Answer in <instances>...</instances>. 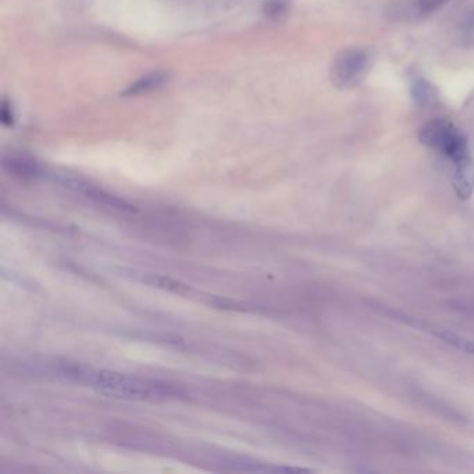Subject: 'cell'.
<instances>
[{"instance_id":"1","label":"cell","mask_w":474,"mask_h":474,"mask_svg":"<svg viewBox=\"0 0 474 474\" xmlns=\"http://www.w3.org/2000/svg\"><path fill=\"white\" fill-rule=\"evenodd\" d=\"M60 372L69 379L87 382L99 392L128 399H156L174 393L170 385L127 376L110 370H95L80 363H62Z\"/></svg>"},{"instance_id":"2","label":"cell","mask_w":474,"mask_h":474,"mask_svg":"<svg viewBox=\"0 0 474 474\" xmlns=\"http://www.w3.org/2000/svg\"><path fill=\"white\" fill-rule=\"evenodd\" d=\"M420 142L447 156L452 165L472 156L468 137L451 121L435 118L424 124L419 134Z\"/></svg>"},{"instance_id":"3","label":"cell","mask_w":474,"mask_h":474,"mask_svg":"<svg viewBox=\"0 0 474 474\" xmlns=\"http://www.w3.org/2000/svg\"><path fill=\"white\" fill-rule=\"evenodd\" d=\"M372 66L370 55L363 49L341 52L331 66V81L338 90H352L366 78Z\"/></svg>"},{"instance_id":"4","label":"cell","mask_w":474,"mask_h":474,"mask_svg":"<svg viewBox=\"0 0 474 474\" xmlns=\"http://www.w3.org/2000/svg\"><path fill=\"white\" fill-rule=\"evenodd\" d=\"M392 313H393V317H396V319H399V317L405 319V323H407L409 326L419 327L420 330L430 333L431 335H434V337L440 338L441 341L452 345L454 348L461 349V351H463L466 354L474 355V341H472V340L465 338V337H462L459 334H455V333H452L449 330L441 328L438 326H433V324H430L427 321H423V320H419V319H412V317H407L405 314H399L396 312H392Z\"/></svg>"},{"instance_id":"5","label":"cell","mask_w":474,"mask_h":474,"mask_svg":"<svg viewBox=\"0 0 474 474\" xmlns=\"http://www.w3.org/2000/svg\"><path fill=\"white\" fill-rule=\"evenodd\" d=\"M69 188L71 190H77L91 199H94L96 202L102 203V204H106L109 207H113V209H118V210H125V211H135L134 206H131L130 203H127L125 200L106 192V190H100L99 187H95L84 180H80V179H73V177H64L62 180Z\"/></svg>"},{"instance_id":"6","label":"cell","mask_w":474,"mask_h":474,"mask_svg":"<svg viewBox=\"0 0 474 474\" xmlns=\"http://www.w3.org/2000/svg\"><path fill=\"white\" fill-rule=\"evenodd\" d=\"M452 188L456 196L462 200H468L474 193V159L469 156L462 162L454 165Z\"/></svg>"},{"instance_id":"7","label":"cell","mask_w":474,"mask_h":474,"mask_svg":"<svg viewBox=\"0 0 474 474\" xmlns=\"http://www.w3.org/2000/svg\"><path fill=\"white\" fill-rule=\"evenodd\" d=\"M170 81V73L167 71H153L132 83L128 88H125L121 95L139 96L149 94L163 88Z\"/></svg>"},{"instance_id":"8","label":"cell","mask_w":474,"mask_h":474,"mask_svg":"<svg viewBox=\"0 0 474 474\" xmlns=\"http://www.w3.org/2000/svg\"><path fill=\"white\" fill-rule=\"evenodd\" d=\"M410 95L413 102L420 107H431L440 102L437 87L423 77H417L412 81Z\"/></svg>"},{"instance_id":"9","label":"cell","mask_w":474,"mask_h":474,"mask_svg":"<svg viewBox=\"0 0 474 474\" xmlns=\"http://www.w3.org/2000/svg\"><path fill=\"white\" fill-rule=\"evenodd\" d=\"M3 166L10 173H13L14 176H18L21 179H25V180L36 179L42 174L41 167L35 162H32L31 159H27V158H21V156L6 158L3 160Z\"/></svg>"},{"instance_id":"10","label":"cell","mask_w":474,"mask_h":474,"mask_svg":"<svg viewBox=\"0 0 474 474\" xmlns=\"http://www.w3.org/2000/svg\"><path fill=\"white\" fill-rule=\"evenodd\" d=\"M135 279L146 283V284L153 285L158 288H162L165 291H170V292H176L180 295H186L190 293V288L183 283H179L176 280H172L169 277L165 276H159V274H153V273H132Z\"/></svg>"},{"instance_id":"11","label":"cell","mask_w":474,"mask_h":474,"mask_svg":"<svg viewBox=\"0 0 474 474\" xmlns=\"http://www.w3.org/2000/svg\"><path fill=\"white\" fill-rule=\"evenodd\" d=\"M291 0H265L263 13L269 20H281L288 14Z\"/></svg>"},{"instance_id":"12","label":"cell","mask_w":474,"mask_h":474,"mask_svg":"<svg viewBox=\"0 0 474 474\" xmlns=\"http://www.w3.org/2000/svg\"><path fill=\"white\" fill-rule=\"evenodd\" d=\"M0 121L4 127L10 128L14 127L15 124V114H14V109L11 106V103L7 99H3L1 106H0Z\"/></svg>"},{"instance_id":"13","label":"cell","mask_w":474,"mask_h":474,"mask_svg":"<svg viewBox=\"0 0 474 474\" xmlns=\"http://www.w3.org/2000/svg\"><path fill=\"white\" fill-rule=\"evenodd\" d=\"M449 1H452V0H416V7L419 8V11L430 14V13L437 11L438 8L444 7Z\"/></svg>"},{"instance_id":"14","label":"cell","mask_w":474,"mask_h":474,"mask_svg":"<svg viewBox=\"0 0 474 474\" xmlns=\"http://www.w3.org/2000/svg\"><path fill=\"white\" fill-rule=\"evenodd\" d=\"M470 25L474 27V13L472 14V17H470Z\"/></svg>"}]
</instances>
